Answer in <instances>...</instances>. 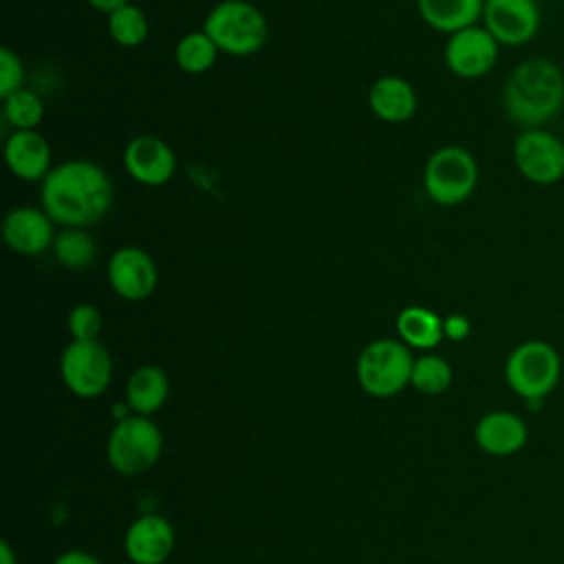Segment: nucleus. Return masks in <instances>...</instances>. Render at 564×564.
<instances>
[{"instance_id":"1","label":"nucleus","mask_w":564,"mask_h":564,"mask_svg":"<svg viewBox=\"0 0 564 564\" xmlns=\"http://www.w3.org/2000/svg\"><path fill=\"white\" fill-rule=\"evenodd\" d=\"M40 200L53 223L84 229L108 214L112 183L97 163L73 159L53 165L42 181Z\"/></svg>"},{"instance_id":"2","label":"nucleus","mask_w":564,"mask_h":564,"mask_svg":"<svg viewBox=\"0 0 564 564\" xmlns=\"http://www.w3.org/2000/svg\"><path fill=\"white\" fill-rule=\"evenodd\" d=\"M502 108L522 130L546 128L564 108V70L551 57H527L502 84Z\"/></svg>"},{"instance_id":"3","label":"nucleus","mask_w":564,"mask_h":564,"mask_svg":"<svg viewBox=\"0 0 564 564\" xmlns=\"http://www.w3.org/2000/svg\"><path fill=\"white\" fill-rule=\"evenodd\" d=\"M562 375V359L553 344L544 339H527L518 344L505 361L507 386L538 408L540 401L551 394Z\"/></svg>"},{"instance_id":"4","label":"nucleus","mask_w":564,"mask_h":564,"mask_svg":"<svg viewBox=\"0 0 564 564\" xmlns=\"http://www.w3.org/2000/svg\"><path fill=\"white\" fill-rule=\"evenodd\" d=\"M203 31L212 37L218 51L227 55H253L269 35L264 13L247 0H223L205 18Z\"/></svg>"},{"instance_id":"5","label":"nucleus","mask_w":564,"mask_h":564,"mask_svg":"<svg viewBox=\"0 0 564 564\" xmlns=\"http://www.w3.org/2000/svg\"><path fill=\"white\" fill-rule=\"evenodd\" d=\"M478 185V163L474 154L460 145H443L425 163L423 189L427 198L441 207L465 203Z\"/></svg>"},{"instance_id":"6","label":"nucleus","mask_w":564,"mask_h":564,"mask_svg":"<svg viewBox=\"0 0 564 564\" xmlns=\"http://www.w3.org/2000/svg\"><path fill=\"white\" fill-rule=\"evenodd\" d=\"M106 452L119 474L139 476L161 458L163 434L148 416H126L115 425Z\"/></svg>"},{"instance_id":"7","label":"nucleus","mask_w":564,"mask_h":564,"mask_svg":"<svg viewBox=\"0 0 564 564\" xmlns=\"http://www.w3.org/2000/svg\"><path fill=\"white\" fill-rule=\"evenodd\" d=\"M414 359L403 341L375 339L357 359V379L372 397H392L401 392L412 377Z\"/></svg>"},{"instance_id":"8","label":"nucleus","mask_w":564,"mask_h":564,"mask_svg":"<svg viewBox=\"0 0 564 564\" xmlns=\"http://www.w3.org/2000/svg\"><path fill=\"white\" fill-rule=\"evenodd\" d=\"M518 174L531 185L549 187L564 178V141L546 128L522 130L511 148Z\"/></svg>"},{"instance_id":"9","label":"nucleus","mask_w":564,"mask_h":564,"mask_svg":"<svg viewBox=\"0 0 564 564\" xmlns=\"http://www.w3.org/2000/svg\"><path fill=\"white\" fill-rule=\"evenodd\" d=\"M59 370L66 388L84 399L99 397L112 381V359L99 339H73L62 352Z\"/></svg>"},{"instance_id":"10","label":"nucleus","mask_w":564,"mask_h":564,"mask_svg":"<svg viewBox=\"0 0 564 564\" xmlns=\"http://www.w3.org/2000/svg\"><path fill=\"white\" fill-rule=\"evenodd\" d=\"M500 44L485 26H467L445 42V64L460 79L485 77L498 62Z\"/></svg>"},{"instance_id":"11","label":"nucleus","mask_w":564,"mask_h":564,"mask_svg":"<svg viewBox=\"0 0 564 564\" xmlns=\"http://www.w3.org/2000/svg\"><path fill=\"white\" fill-rule=\"evenodd\" d=\"M540 7L535 0H485L482 26L500 46L529 44L540 31Z\"/></svg>"},{"instance_id":"12","label":"nucleus","mask_w":564,"mask_h":564,"mask_svg":"<svg viewBox=\"0 0 564 564\" xmlns=\"http://www.w3.org/2000/svg\"><path fill=\"white\" fill-rule=\"evenodd\" d=\"M108 282L112 291L128 300L139 302L154 293L159 284V269L148 251L141 247H119L108 260Z\"/></svg>"},{"instance_id":"13","label":"nucleus","mask_w":564,"mask_h":564,"mask_svg":"<svg viewBox=\"0 0 564 564\" xmlns=\"http://www.w3.org/2000/svg\"><path fill=\"white\" fill-rule=\"evenodd\" d=\"M123 167L141 185H165L176 172L174 150L159 137L141 134L123 148Z\"/></svg>"},{"instance_id":"14","label":"nucleus","mask_w":564,"mask_h":564,"mask_svg":"<svg viewBox=\"0 0 564 564\" xmlns=\"http://www.w3.org/2000/svg\"><path fill=\"white\" fill-rule=\"evenodd\" d=\"M53 220L44 209L29 205L13 207L2 218V240L4 245L20 256H37L46 249H53L55 231Z\"/></svg>"},{"instance_id":"15","label":"nucleus","mask_w":564,"mask_h":564,"mask_svg":"<svg viewBox=\"0 0 564 564\" xmlns=\"http://www.w3.org/2000/svg\"><path fill=\"white\" fill-rule=\"evenodd\" d=\"M172 524L154 513L134 520L126 533V553L137 564H163L174 549Z\"/></svg>"},{"instance_id":"16","label":"nucleus","mask_w":564,"mask_h":564,"mask_svg":"<svg viewBox=\"0 0 564 564\" xmlns=\"http://www.w3.org/2000/svg\"><path fill=\"white\" fill-rule=\"evenodd\" d=\"M4 161L22 181H44L51 167V145L37 130H13L4 143Z\"/></svg>"},{"instance_id":"17","label":"nucleus","mask_w":564,"mask_h":564,"mask_svg":"<svg viewBox=\"0 0 564 564\" xmlns=\"http://www.w3.org/2000/svg\"><path fill=\"white\" fill-rule=\"evenodd\" d=\"M476 445L491 456H511L527 445L529 430L522 416L507 410L485 414L474 430Z\"/></svg>"},{"instance_id":"18","label":"nucleus","mask_w":564,"mask_h":564,"mask_svg":"<svg viewBox=\"0 0 564 564\" xmlns=\"http://www.w3.org/2000/svg\"><path fill=\"white\" fill-rule=\"evenodd\" d=\"M368 106L377 119L403 123L416 112V93L403 77L386 75L372 82L368 90Z\"/></svg>"},{"instance_id":"19","label":"nucleus","mask_w":564,"mask_h":564,"mask_svg":"<svg viewBox=\"0 0 564 564\" xmlns=\"http://www.w3.org/2000/svg\"><path fill=\"white\" fill-rule=\"evenodd\" d=\"M423 22L438 33H458L482 20L485 0H416Z\"/></svg>"},{"instance_id":"20","label":"nucleus","mask_w":564,"mask_h":564,"mask_svg":"<svg viewBox=\"0 0 564 564\" xmlns=\"http://www.w3.org/2000/svg\"><path fill=\"white\" fill-rule=\"evenodd\" d=\"M170 392V383L165 372L159 366H141L137 368L126 386V401L134 414L150 416L161 410Z\"/></svg>"},{"instance_id":"21","label":"nucleus","mask_w":564,"mask_h":564,"mask_svg":"<svg viewBox=\"0 0 564 564\" xmlns=\"http://www.w3.org/2000/svg\"><path fill=\"white\" fill-rule=\"evenodd\" d=\"M397 330L403 344L421 350H432L441 344L443 319L423 306H408L397 317Z\"/></svg>"},{"instance_id":"22","label":"nucleus","mask_w":564,"mask_h":564,"mask_svg":"<svg viewBox=\"0 0 564 564\" xmlns=\"http://www.w3.org/2000/svg\"><path fill=\"white\" fill-rule=\"evenodd\" d=\"M218 57V46L205 31H192L176 42L174 62L183 73L200 75L214 66Z\"/></svg>"},{"instance_id":"23","label":"nucleus","mask_w":564,"mask_h":564,"mask_svg":"<svg viewBox=\"0 0 564 564\" xmlns=\"http://www.w3.org/2000/svg\"><path fill=\"white\" fill-rule=\"evenodd\" d=\"M53 256L66 269H84L95 260L97 245L84 229L66 227L55 236Z\"/></svg>"},{"instance_id":"24","label":"nucleus","mask_w":564,"mask_h":564,"mask_svg":"<svg viewBox=\"0 0 564 564\" xmlns=\"http://www.w3.org/2000/svg\"><path fill=\"white\" fill-rule=\"evenodd\" d=\"M148 31L150 26H148L145 13L132 2L108 13V33L119 46L134 48L143 44L148 37Z\"/></svg>"},{"instance_id":"25","label":"nucleus","mask_w":564,"mask_h":564,"mask_svg":"<svg viewBox=\"0 0 564 564\" xmlns=\"http://www.w3.org/2000/svg\"><path fill=\"white\" fill-rule=\"evenodd\" d=\"M410 383L423 394H441L452 383V366L438 355H423L414 359Z\"/></svg>"},{"instance_id":"26","label":"nucleus","mask_w":564,"mask_h":564,"mask_svg":"<svg viewBox=\"0 0 564 564\" xmlns=\"http://www.w3.org/2000/svg\"><path fill=\"white\" fill-rule=\"evenodd\" d=\"M2 101L4 119L13 126V130H35L44 119V104L33 90L22 88Z\"/></svg>"},{"instance_id":"27","label":"nucleus","mask_w":564,"mask_h":564,"mask_svg":"<svg viewBox=\"0 0 564 564\" xmlns=\"http://www.w3.org/2000/svg\"><path fill=\"white\" fill-rule=\"evenodd\" d=\"M68 333L77 341H93L101 333V313L93 304H77L68 313Z\"/></svg>"},{"instance_id":"28","label":"nucleus","mask_w":564,"mask_h":564,"mask_svg":"<svg viewBox=\"0 0 564 564\" xmlns=\"http://www.w3.org/2000/svg\"><path fill=\"white\" fill-rule=\"evenodd\" d=\"M24 64L22 59L7 46L0 48V97L7 99L9 95L24 88Z\"/></svg>"},{"instance_id":"29","label":"nucleus","mask_w":564,"mask_h":564,"mask_svg":"<svg viewBox=\"0 0 564 564\" xmlns=\"http://www.w3.org/2000/svg\"><path fill=\"white\" fill-rule=\"evenodd\" d=\"M471 330V324L465 315H447L443 319V335L452 341H463Z\"/></svg>"},{"instance_id":"30","label":"nucleus","mask_w":564,"mask_h":564,"mask_svg":"<svg viewBox=\"0 0 564 564\" xmlns=\"http://www.w3.org/2000/svg\"><path fill=\"white\" fill-rule=\"evenodd\" d=\"M53 564H101V562L86 551H66Z\"/></svg>"},{"instance_id":"31","label":"nucleus","mask_w":564,"mask_h":564,"mask_svg":"<svg viewBox=\"0 0 564 564\" xmlns=\"http://www.w3.org/2000/svg\"><path fill=\"white\" fill-rule=\"evenodd\" d=\"M93 9H97V11H101V13H112L115 9H119V7H123V4H128L130 0H86Z\"/></svg>"},{"instance_id":"32","label":"nucleus","mask_w":564,"mask_h":564,"mask_svg":"<svg viewBox=\"0 0 564 564\" xmlns=\"http://www.w3.org/2000/svg\"><path fill=\"white\" fill-rule=\"evenodd\" d=\"M0 564H15V557H13V551L7 542H0Z\"/></svg>"},{"instance_id":"33","label":"nucleus","mask_w":564,"mask_h":564,"mask_svg":"<svg viewBox=\"0 0 564 564\" xmlns=\"http://www.w3.org/2000/svg\"><path fill=\"white\" fill-rule=\"evenodd\" d=\"M128 564H137V562H128Z\"/></svg>"}]
</instances>
